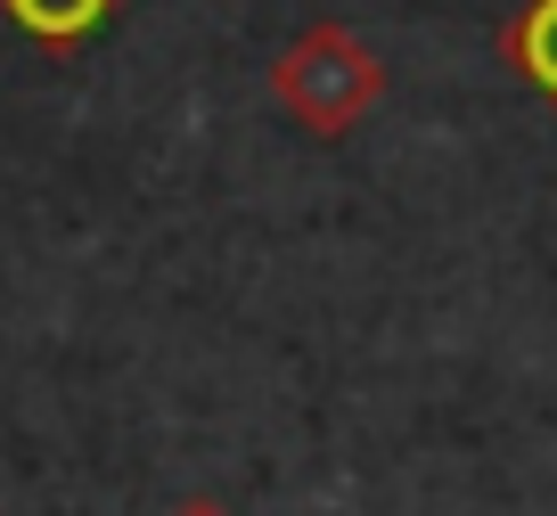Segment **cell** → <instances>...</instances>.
Instances as JSON below:
<instances>
[{
	"label": "cell",
	"instance_id": "obj_1",
	"mask_svg": "<svg viewBox=\"0 0 557 516\" xmlns=\"http://www.w3.org/2000/svg\"><path fill=\"white\" fill-rule=\"evenodd\" d=\"M377 58H369L361 34H345V25H312V34H296L287 50H278L271 66V90L278 107L304 123V132H352V123L369 115V99H377Z\"/></svg>",
	"mask_w": 557,
	"mask_h": 516
},
{
	"label": "cell",
	"instance_id": "obj_2",
	"mask_svg": "<svg viewBox=\"0 0 557 516\" xmlns=\"http://www.w3.org/2000/svg\"><path fill=\"white\" fill-rule=\"evenodd\" d=\"M0 17L17 25V34H34V41H90L107 17H115V0H0Z\"/></svg>",
	"mask_w": 557,
	"mask_h": 516
},
{
	"label": "cell",
	"instance_id": "obj_4",
	"mask_svg": "<svg viewBox=\"0 0 557 516\" xmlns=\"http://www.w3.org/2000/svg\"><path fill=\"white\" fill-rule=\"evenodd\" d=\"M181 516H222V508H206V500H197V508H181Z\"/></svg>",
	"mask_w": 557,
	"mask_h": 516
},
{
	"label": "cell",
	"instance_id": "obj_3",
	"mask_svg": "<svg viewBox=\"0 0 557 516\" xmlns=\"http://www.w3.org/2000/svg\"><path fill=\"white\" fill-rule=\"evenodd\" d=\"M508 58H517V74L533 90L557 99V0H533V9L508 25Z\"/></svg>",
	"mask_w": 557,
	"mask_h": 516
}]
</instances>
